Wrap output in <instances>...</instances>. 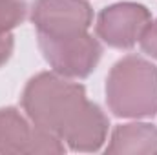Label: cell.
Masks as SVG:
<instances>
[{
  "label": "cell",
  "mask_w": 157,
  "mask_h": 155,
  "mask_svg": "<svg viewBox=\"0 0 157 155\" xmlns=\"http://www.w3.org/2000/svg\"><path fill=\"white\" fill-rule=\"evenodd\" d=\"M22 110L35 126L57 135L73 152H99L106 142V113L88 99L82 84L55 71H42L28 80Z\"/></svg>",
  "instance_id": "1"
},
{
  "label": "cell",
  "mask_w": 157,
  "mask_h": 155,
  "mask_svg": "<svg viewBox=\"0 0 157 155\" xmlns=\"http://www.w3.org/2000/svg\"><path fill=\"white\" fill-rule=\"evenodd\" d=\"M106 104L119 119L157 115V68L139 55L117 60L106 78Z\"/></svg>",
  "instance_id": "2"
},
{
  "label": "cell",
  "mask_w": 157,
  "mask_h": 155,
  "mask_svg": "<svg viewBox=\"0 0 157 155\" xmlns=\"http://www.w3.org/2000/svg\"><path fill=\"white\" fill-rule=\"evenodd\" d=\"M37 40L49 68L66 78L90 77L102 57L101 42L88 31L71 37L37 35Z\"/></svg>",
  "instance_id": "3"
},
{
  "label": "cell",
  "mask_w": 157,
  "mask_h": 155,
  "mask_svg": "<svg viewBox=\"0 0 157 155\" xmlns=\"http://www.w3.org/2000/svg\"><path fill=\"white\" fill-rule=\"evenodd\" d=\"M66 144L17 108H0V153H64Z\"/></svg>",
  "instance_id": "4"
},
{
  "label": "cell",
  "mask_w": 157,
  "mask_h": 155,
  "mask_svg": "<svg viewBox=\"0 0 157 155\" xmlns=\"http://www.w3.org/2000/svg\"><path fill=\"white\" fill-rule=\"evenodd\" d=\"M37 35L71 37L93 24V9L88 0H35L29 15Z\"/></svg>",
  "instance_id": "5"
},
{
  "label": "cell",
  "mask_w": 157,
  "mask_h": 155,
  "mask_svg": "<svg viewBox=\"0 0 157 155\" xmlns=\"http://www.w3.org/2000/svg\"><path fill=\"white\" fill-rule=\"evenodd\" d=\"M152 22V13L137 2H117L104 7L95 22V33L106 46L115 49L133 47Z\"/></svg>",
  "instance_id": "6"
},
{
  "label": "cell",
  "mask_w": 157,
  "mask_h": 155,
  "mask_svg": "<svg viewBox=\"0 0 157 155\" xmlns=\"http://www.w3.org/2000/svg\"><path fill=\"white\" fill-rule=\"evenodd\" d=\"M106 153H157V126L128 122L113 128Z\"/></svg>",
  "instance_id": "7"
},
{
  "label": "cell",
  "mask_w": 157,
  "mask_h": 155,
  "mask_svg": "<svg viewBox=\"0 0 157 155\" xmlns=\"http://www.w3.org/2000/svg\"><path fill=\"white\" fill-rule=\"evenodd\" d=\"M28 17V4L24 0H0V35L11 33Z\"/></svg>",
  "instance_id": "8"
},
{
  "label": "cell",
  "mask_w": 157,
  "mask_h": 155,
  "mask_svg": "<svg viewBox=\"0 0 157 155\" xmlns=\"http://www.w3.org/2000/svg\"><path fill=\"white\" fill-rule=\"evenodd\" d=\"M139 44H141V49L148 57L157 60V20H152L148 24V28L144 29L143 37L139 40Z\"/></svg>",
  "instance_id": "9"
},
{
  "label": "cell",
  "mask_w": 157,
  "mask_h": 155,
  "mask_svg": "<svg viewBox=\"0 0 157 155\" xmlns=\"http://www.w3.org/2000/svg\"><path fill=\"white\" fill-rule=\"evenodd\" d=\"M13 49H15V37L11 33L0 35V68L7 64V60L13 55Z\"/></svg>",
  "instance_id": "10"
}]
</instances>
